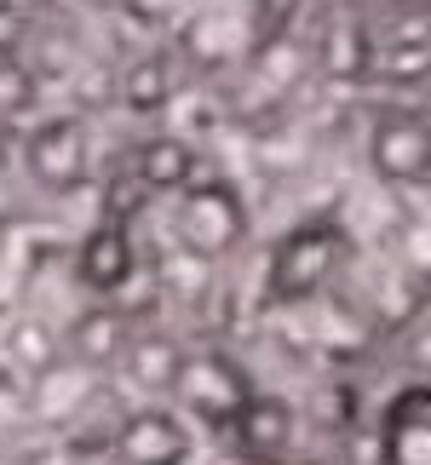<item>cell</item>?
I'll use <instances>...</instances> for the list:
<instances>
[{
	"mask_svg": "<svg viewBox=\"0 0 431 465\" xmlns=\"http://www.w3.org/2000/svg\"><path fill=\"white\" fill-rule=\"evenodd\" d=\"M368 173L391 190H431V104H380L363 133Z\"/></svg>",
	"mask_w": 431,
	"mask_h": 465,
	"instance_id": "3",
	"label": "cell"
},
{
	"mask_svg": "<svg viewBox=\"0 0 431 465\" xmlns=\"http://www.w3.org/2000/svg\"><path fill=\"white\" fill-rule=\"evenodd\" d=\"M294 442H299V408L287 397H276V391H254V402L230 425V449H242L254 460H271V465L294 460Z\"/></svg>",
	"mask_w": 431,
	"mask_h": 465,
	"instance_id": "9",
	"label": "cell"
},
{
	"mask_svg": "<svg viewBox=\"0 0 431 465\" xmlns=\"http://www.w3.org/2000/svg\"><path fill=\"white\" fill-rule=\"evenodd\" d=\"M133 333H138V328H133V322L121 316L115 305H98V311H81V316L64 328V351L75 356L81 368L104 373V368H121V356H127Z\"/></svg>",
	"mask_w": 431,
	"mask_h": 465,
	"instance_id": "12",
	"label": "cell"
},
{
	"mask_svg": "<svg viewBox=\"0 0 431 465\" xmlns=\"http://www.w3.org/2000/svg\"><path fill=\"white\" fill-rule=\"evenodd\" d=\"M190 449H195V431L167 402L127 408L121 425H115V437H110V454L121 465H190Z\"/></svg>",
	"mask_w": 431,
	"mask_h": 465,
	"instance_id": "5",
	"label": "cell"
},
{
	"mask_svg": "<svg viewBox=\"0 0 431 465\" xmlns=\"http://www.w3.org/2000/svg\"><path fill=\"white\" fill-rule=\"evenodd\" d=\"M185 356H190L185 339H173V333H161V328H138L127 356H121V368L133 373L138 391H150V397H173L178 373H185Z\"/></svg>",
	"mask_w": 431,
	"mask_h": 465,
	"instance_id": "13",
	"label": "cell"
},
{
	"mask_svg": "<svg viewBox=\"0 0 431 465\" xmlns=\"http://www.w3.org/2000/svg\"><path fill=\"white\" fill-rule=\"evenodd\" d=\"M6 161H12V127L0 121V173H6Z\"/></svg>",
	"mask_w": 431,
	"mask_h": 465,
	"instance_id": "19",
	"label": "cell"
},
{
	"mask_svg": "<svg viewBox=\"0 0 431 465\" xmlns=\"http://www.w3.org/2000/svg\"><path fill=\"white\" fill-rule=\"evenodd\" d=\"M178 98V64L167 52H138V58L121 69V104L138 115H155Z\"/></svg>",
	"mask_w": 431,
	"mask_h": 465,
	"instance_id": "14",
	"label": "cell"
},
{
	"mask_svg": "<svg viewBox=\"0 0 431 465\" xmlns=\"http://www.w3.org/2000/svg\"><path fill=\"white\" fill-rule=\"evenodd\" d=\"M75 271H81V282L98 299H115L138 276V247L127 236V224H121V219H98L93 236H86L81 253H75Z\"/></svg>",
	"mask_w": 431,
	"mask_h": 465,
	"instance_id": "10",
	"label": "cell"
},
{
	"mask_svg": "<svg viewBox=\"0 0 431 465\" xmlns=\"http://www.w3.org/2000/svg\"><path fill=\"white\" fill-rule=\"evenodd\" d=\"M24 167L35 173V184L52 190V195H69L86 184V167H93V150H86V133L81 121H41L24 144Z\"/></svg>",
	"mask_w": 431,
	"mask_h": 465,
	"instance_id": "7",
	"label": "cell"
},
{
	"mask_svg": "<svg viewBox=\"0 0 431 465\" xmlns=\"http://www.w3.org/2000/svg\"><path fill=\"white\" fill-rule=\"evenodd\" d=\"M346 264H351V230L346 224L339 219H299L276 236L265 282H271L276 305H316V299L334 293Z\"/></svg>",
	"mask_w": 431,
	"mask_h": 465,
	"instance_id": "1",
	"label": "cell"
},
{
	"mask_svg": "<svg viewBox=\"0 0 431 465\" xmlns=\"http://www.w3.org/2000/svg\"><path fill=\"white\" fill-rule=\"evenodd\" d=\"M426 104H431V98H426Z\"/></svg>",
	"mask_w": 431,
	"mask_h": 465,
	"instance_id": "21",
	"label": "cell"
},
{
	"mask_svg": "<svg viewBox=\"0 0 431 465\" xmlns=\"http://www.w3.org/2000/svg\"><path fill=\"white\" fill-rule=\"evenodd\" d=\"M287 465H346V460H339V454H294Z\"/></svg>",
	"mask_w": 431,
	"mask_h": 465,
	"instance_id": "18",
	"label": "cell"
},
{
	"mask_svg": "<svg viewBox=\"0 0 431 465\" xmlns=\"http://www.w3.org/2000/svg\"><path fill=\"white\" fill-rule=\"evenodd\" d=\"M213 465H271V460H254V454H242V449H225Z\"/></svg>",
	"mask_w": 431,
	"mask_h": 465,
	"instance_id": "17",
	"label": "cell"
},
{
	"mask_svg": "<svg viewBox=\"0 0 431 465\" xmlns=\"http://www.w3.org/2000/svg\"><path fill=\"white\" fill-rule=\"evenodd\" d=\"M0 465H17V454L6 449V442H0Z\"/></svg>",
	"mask_w": 431,
	"mask_h": 465,
	"instance_id": "20",
	"label": "cell"
},
{
	"mask_svg": "<svg viewBox=\"0 0 431 465\" xmlns=\"http://www.w3.org/2000/svg\"><path fill=\"white\" fill-rule=\"evenodd\" d=\"M254 391H259L254 373H247L236 356L219 351V345H202V351L185 356V373H178V385H173V408L185 420L207 425V431L230 437V425H236V414L254 402Z\"/></svg>",
	"mask_w": 431,
	"mask_h": 465,
	"instance_id": "4",
	"label": "cell"
},
{
	"mask_svg": "<svg viewBox=\"0 0 431 465\" xmlns=\"http://www.w3.org/2000/svg\"><path fill=\"white\" fill-rule=\"evenodd\" d=\"M380 465H431V380H408L374 414Z\"/></svg>",
	"mask_w": 431,
	"mask_h": 465,
	"instance_id": "6",
	"label": "cell"
},
{
	"mask_svg": "<svg viewBox=\"0 0 431 465\" xmlns=\"http://www.w3.org/2000/svg\"><path fill=\"white\" fill-rule=\"evenodd\" d=\"M6 362L17 373H29V380L52 373V362H58V339H52V328H41V322H17V328L6 333Z\"/></svg>",
	"mask_w": 431,
	"mask_h": 465,
	"instance_id": "15",
	"label": "cell"
},
{
	"mask_svg": "<svg viewBox=\"0 0 431 465\" xmlns=\"http://www.w3.org/2000/svg\"><path fill=\"white\" fill-rule=\"evenodd\" d=\"M133 178L150 195H178L202 178V150L195 138H178V133H155L133 150Z\"/></svg>",
	"mask_w": 431,
	"mask_h": 465,
	"instance_id": "11",
	"label": "cell"
},
{
	"mask_svg": "<svg viewBox=\"0 0 431 465\" xmlns=\"http://www.w3.org/2000/svg\"><path fill=\"white\" fill-rule=\"evenodd\" d=\"M374 52H380V41H374V17H363V12H334L328 24H322V35L311 41L316 69L328 81H339V86L374 81Z\"/></svg>",
	"mask_w": 431,
	"mask_h": 465,
	"instance_id": "8",
	"label": "cell"
},
{
	"mask_svg": "<svg viewBox=\"0 0 431 465\" xmlns=\"http://www.w3.org/2000/svg\"><path fill=\"white\" fill-rule=\"evenodd\" d=\"M29 98V81L17 64H0V110H17V104Z\"/></svg>",
	"mask_w": 431,
	"mask_h": 465,
	"instance_id": "16",
	"label": "cell"
},
{
	"mask_svg": "<svg viewBox=\"0 0 431 465\" xmlns=\"http://www.w3.org/2000/svg\"><path fill=\"white\" fill-rule=\"evenodd\" d=\"M173 236H178L173 247H185L207 264H225L254 236V207L230 178H195L190 190L173 195Z\"/></svg>",
	"mask_w": 431,
	"mask_h": 465,
	"instance_id": "2",
	"label": "cell"
}]
</instances>
